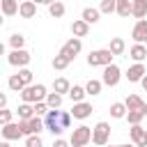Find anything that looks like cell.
Listing matches in <instances>:
<instances>
[{
  "label": "cell",
  "mask_w": 147,
  "mask_h": 147,
  "mask_svg": "<svg viewBox=\"0 0 147 147\" xmlns=\"http://www.w3.org/2000/svg\"><path fill=\"white\" fill-rule=\"evenodd\" d=\"M21 94V101L23 103H37V101H46V85H41V83H37V85H28V87H23V92H18Z\"/></svg>",
  "instance_id": "obj_1"
},
{
  "label": "cell",
  "mask_w": 147,
  "mask_h": 147,
  "mask_svg": "<svg viewBox=\"0 0 147 147\" xmlns=\"http://www.w3.org/2000/svg\"><path fill=\"white\" fill-rule=\"evenodd\" d=\"M113 53L108 51V48H96V51H90V55H87V64L90 67H108V64H113Z\"/></svg>",
  "instance_id": "obj_2"
},
{
  "label": "cell",
  "mask_w": 147,
  "mask_h": 147,
  "mask_svg": "<svg viewBox=\"0 0 147 147\" xmlns=\"http://www.w3.org/2000/svg\"><path fill=\"white\" fill-rule=\"evenodd\" d=\"M90 140H92V129L85 126V124H80V126H76V129L71 131L69 145H71V147H87Z\"/></svg>",
  "instance_id": "obj_3"
},
{
  "label": "cell",
  "mask_w": 147,
  "mask_h": 147,
  "mask_svg": "<svg viewBox=\"0 0 147 147\" xmlns=\"http://www.w3.org/2000/svg\"><path fill=\"white\" fill-rule=\"evenodd\" d=\"M110 140V124L108 122H96V126L92 129V142L96 147H106Z\"/></svg>",
  "instance_id": "obj_4"
},
{
  "label": "cell",
  "mask_w": 147,
  "mask_h": 147,
  "mask_svg": "<svg viewBox=\"0 0 147 147\" xmlns=\"http://www.w3.org/2000/svg\"><path fill=\"white\" fill-rule=\"evenodd\" d=\"M18 126H21V131H23V136H39L46 126H44V119L41 117H32V119H18Z\"/></svg>",
  "instance_id": "obj_5"
},
{
  "label": "cell",
  "mask_w": 147,
  "mask_h": 147,
  "mask_svg": "<svg viewBox=\"0 0 147 147\" xmlns=\"http://www.w3.org/2000/svg\"><path fill=\"white\" fill-rule=\"evenodd\" d=\"M80 51H83V41H80L78 37H71V39H69V41H64V46L60 48V55H62V57H67L69 62H74V60H76V55H78Z\"/></svg>",
  "instance_id": "obj_6"
},
{
  "label": "cell",
  "mask_w": 147,
  "mask_h": 147,
  "mask_svg": "<svg viewBox=\"0 0 147 147\" xmlns=\"http://www.w3.org/2000/svg\"><path fill=\"white\" fill-rule=\"evenodd\" d=\"M44 126L53 133V138H60L62 136V126H60V110H48L46 117H44Z\"/></svg>",
  "instance_id": "obj_7"
},
{
  "label": "cell",
  "mask_w": 147,
  "mask_h": 147,
  "mask_svg": "<svg viewBox=\"0 0 147 147\" xmlns=\"http://www.w3.org/2000/svg\"><path fill=\"white\" fill-rule=\"evenodd\" d=\"M119 78H122V69H119L115 62L108 64V67H103V76H101V83H103V85L115 87V85L119 83Z\"/></svg>",
  "instance_id": "obj_8"
},
{
  "label": "cell",
  "mask_w": 147,
  "mask_h": 147,
  "mask_svg": "<svg viewBox=\"0 0 147 147\" xmlns=\"http://www.w3.org/2000/svg\"><path fill=\"white\" fill-rule=\"evenodd\" d=\"M30 60H32V55L25 51V48H18V51H11L9 55H7V62L11 64V67H18V69H23V67H28L30 64Z\"/></svg>",
  "instance_id": "obj_9"
},
{
  "label": "cell",
  "mask_w": 147,
  "mask_h": 147,
  "mask_svg": "<svg viewBox=\"0 0 147 147\" xmlns=\"http://www.w3.org/2000/svg\"><path fill=\"white\" fill-rule=\"evenodd\" d=\"M145 74H147V67H145V62H133L124 76L129 78V83H140V80L145 78Z\"/></svg>",
  "instance_id": "obj_10"
},
{
  "label": "cell",
  "mask_w": 147,
  "mask_h": 147,
  "mask_svg": "<svg viewBox=\"0 0 147 147\" xmlns=\"http://www.w3.org/2000/svg\"><path fill=\"white\" fill-rule=\"evenodd\" d=\"M129 136H131V140H133L136 147H147V129H145V126L133 124V126L129 129Z\"/></svg>",
  "instance_id": "obj_11"
},
{
  "label": "cell",
  "mask_w": 147,
  "mask_h": 147,
  "mask_svg": "<svg viewBox=\"0 0 147 147\" xmlns=\"http://www.w3.org/2000/svg\"><path fill=\"white\" fill-rule=\"evenodd\" d=\"M0 133H2V138L5 140H18V138H23V131H21V126H18V122H9V124H5L2 129H0Z\"/></svg>",
  "instance_id": "obj_12"
},
{
  "label": "cell",
  "mask_w": 147,
  "mask_h": 147,
  "mask_svg": "<svg viewBox=\"0 0 147 147\" xmlns=\"http://www.w3.org/2000/svg\"><path fill=\"white\" fill-rule=\"evenodd\" d=\"M90 115H92V103H87V101L74 103V108H71V117L74 119H87Z\"/></svg>",
  "instance_id": "obj_13"
},
{
  "label": "cell",
  "mask_w": 147,
  "mask_h": 147,
  "mask_svg": "<svg viewBox=\"0 0 147 147\" xmlns=\"http://www.w3.org/2000/svg\"><path fill=\"white\" fill-rule=\"evenodd\" d=\"M131 37H133L136 44H142V41H145V37H147V18L136 21V25H133V30H131Z\"/></svg>",
  "instance_id": "obj_14"
},
{
  "label": "cell",
  "mask_w": 147,
  "mask_h": 147,
  "mask_svg": "<svg viewBox=\"0 0 147 147\" xmlns=\"http://www.w3.org/2000/svg\"><path fill=\"white\" fill-rule=\"evenodd\" d=\"M124 106H126V110H147L145 99L138 96V94H129V96L124 99Z\"/></svg>",
  "instance_id": "obj_15"
},
{
  "label": "cell",
  "mask_w": 147,
  "mask_h": 147,
  "mask_svg": "<svg viewBox=\"0 0 147 147\" xmlns=\"http://www.w3.org/2000/svg\"><path fill=\"white\" fill-rule=\"evenodd\" d=\"M129 57L133 62H145L147 60V46L145 44H133L131 51H129Z\"/></svg>",
  "instance_id": "obj_16"
},
{
  "label": "cell",
  "mask_w": 147,
  "mask_h": 147,
  "mask_svg": "<svg viewBox=\"0 0 147 147\" xmlns=\"http://www.w3.org/2000/svg\"><path fill=\"white\" fill-rule=\"evenodd\" d=\"M131 16L133 18H145L147 16V0H131Z\"/></svg>",
  "instance_id": "obj_17"
},
{
  "label": "cell",
  "mask_w": 147,
  "mask_h": 147,
  "mask_svg": "<svg viewBox=\"0 0 147 147\" xmlns=\"http://www.w3.org/2000/svg\"><path fill=\"white\" fill-rule=\"evenodd\" d=\"M80 18H83L87 25H94V23H99L101 11H99L96 7H85V9H83V14H80Z\"/></svg>",
  "instance_id": "obj_18"
},
{
  "label": "cell",
  "mask_w": 147,
  "mask_h": 147,
  "mask_svg": "<svg viewBox=\"0 0 147 147\" xmlns=\"http://www.w3.org/2000/svg\"><path fill=\"white\" fill-rule=\"evenodd\" d=\"M34 14H37V5L32 0L21 2V7H18V16L21 18H34Z\"/></svg>",
  "instance_id": "obj_19"
},
{
  "label": "cell",
  "mask_w": 147,
  "mask_h": 147,
  "mask_svg": "<svg viewBox=\"0 0 147 147\" xmlns=\"http://www.w3.org/2000/svg\"><path fill=\"white\" fill-rule=\"evenodd\" d=\"M71 34L78 37V39H80V37H87V34H90V25H87L83 18H78V21L71 23Z\"/></svg>",
  "instance_id": "obj_20"
},
{
  "label": "cell",
  "mask_w": 147,
  "mask_h": 147,
  "mask_svg": "<svg viewBox=\"0 0 147 147\" xmlns=\"http://www.w3.org/2000/svg\"><path fill=\"white\" fill-rule=\"evenodd\" d=\"M18 0H0V11H2V16H14V14H18Z\"/></svg>",
  "instance_id": "obj_21"
},
{
  "label": "cell",
  "mask_w": 147,
  "mask_h": 147,
  "mask_svg": "<svg viewBox=\"0 0 147 147\" xmlns=\"http://www.w3.org/2000/svg\"><path fill=\"white\" fill-rule=\"evenodd\" d=\"M69 90H71V83H69L67 78H62V76H60V78H55V80H53V92H57V94H62V96H64V94H69Z\"/></svg>",
  "instance_id": "obj_22"
},
{
  "label": "cell",
  "mask_w": 147,
  "mask_h": 147,
  "mask_svg": "<svg viewBox=\"0 0 147 147\" xmlns=\"http://www.w3.org/2000/svg\"><path fill=\"white\" fill-rule=\"evenodd\" d=\"M108 51H110L113 55H122V53L126 51V44H124V39H122V37H113V39H110V46H108Z\"/></svg>",
  "instance_id": "obj_23"
},
{
  "label": "cell",
  "mask_w": 147,
  "mask_h": 147,
  "mask_svg": "<svg viewBox=\"0 0 147 147\" xmlns=\"http://www.w3.org/2000/svg\"><path fill=\"white\" fill-rule=\"evenodd\" d=\"M62 94H57V92H48L46 94V106L51 108V110H60V106H62Z\"/></svg>",
  "instance_id": "obj_24"
},
{
  "label": "cell",
  "mask_w": 147,
  "mask_h": 147,
  "mask_svg": "<svg viewBox=\"0 0 147 147\" xmlns=\"http://www.w3.org/2000/svg\"><path fill=\"white\" fill-rule=\"evenodd\" d=\"M126 106H124V101H115L113 106H110V117L113 119H122V117H126Z\"/></svg>",
  "instance_id": "obj_25"
},
{
  "label": "cell",
  "mask_w": 147,
  "mask_h": 147,
  "mask_svg": "<svg viewBox=\"0 0 147 147\" xmlns=\"http://www.w3.org/2000/svg\"><path fill=\"white\" fill-rule=\"evenodd\" d=\"M16 115H18V119H32L34 117V110H32V103H21L18 108H16Z\"/></svg>",
  "instance_id": "obj_26"
},
{
  "label": "cell",
  "mask_w": 147,
  "mask_h": 147,
  "mask_svg": "<svg viewBox=\"0 0 147 147\" xmlns=\"http://www.w3.org/2000/svg\"><path fill=\"white\" fill-rule=\"evenodd\" d=\"M101 87H103V83H101V80L90 78V80H87V85H85V92H87L90 96H96V94H101Z\"/></svg>",
  "instance_id": "obj_27"
},
{
  "label": "cell",
  "mask_w": 147,
  "mask_h": 147,
  "mask_svg": "<svg viewBox=\"0 0 147 147\" xmlns=\"http://www.w3.org/2000/svg\"><path fill=\"white\" fill-rule=\"evenodd\" d=\"M85 87H80V85H71V90H69V99L74 101V103H80L83 99H85Z\"/></svg>",
  "instance_id": "obj_28"
},
{
  "label": "cell",
  "mask_w": 147,
  "mask_h": 147,
  "mask_svg": "<svg viewBox=\"0 0 147 147\" xmlns=\"http://www.w3.org/2000/svg\"><path fill=\"white\" fill-rule=\"evenodd\" d=\"M64 11H67V9H64V2H60V0H55L53 5H48V14H51L53 18H62Z\"/></svg>",
  "instance_id": "obj_29"
},
{
  "label": "cell",
  "mask_w": 147,
  "mask_h": 147,
  "mask_svg": "<svg viewBox=\"0 0 147 147\" xmlns=\"http://www.w3.org/2000/svg\"><path fill=\"white\" fill-rule=\"evenodd\" d=\"M9 46H11V51H18V48H23V46H25V37H23L21 32H14V34L9 37Z\"/></svg>",
  "instance_id": "obj_30"
},
{
  "label": "cell",
  "mask_w": 147,
  "mask_h": 147,
  "mask_svg": "<svg viewBox=\"0 0 147 147\" xmlns=\"http://www.w3.org/2000/svg\"><path fill=\"white\" fill-rule=\"evenodd\" d=\"M145 115H147V110H129V113H126V119H129V124L133 126V124H140Z\"/></svg>",
  "instance_id": "obj_31"
},
{
  "label": "cell",
  "mask_w": 147,
  "mask_h": 147,
  "mask_svg": "<svg viewBox=\"0 0 147 147\" xmlns=\"http://www.w3.org/2000/svg\"><path fill=\"white\" fill-rule=\"evenodd\" d=\"M7 85H9V90L11 92H23V80L18 78V74H14V76H9V80H7Z\"/></svg>",
  "instance_id": "obj_32"
},
{
  "label": "cell",
  "mask_w": 147,
  "mask_h": 147,
  "mask_svg": "<svg viewBox=\"0 0 147 147\" xmlns=\"http://www.w3.org/2000/svg\"><path fill=\"white\" fill-rule=\"evenodd\" d=\"M122 18H129V14H131V0H122V2H117V9H115Z\"/></svg>",
  "instance_id": "obj_33"
},
{
  "label": "cell",
  "mask_w": 147,
  "mask_h": 147,
  "mask_svg": "<svg viewBox=\"0 0 147 147\" xmlns=\"http://www.w3.org/2000/svg\"><path fill=\"white\" fill-rule=\"evenodd\" d=\"M69 64H71V62H69L67 57H62L60 53H57V55L53 57V69H55V71H62V69H67Z\"/></svg>",
  "instance_id": "obj_34"
},
{
  "label": "cell",
  "mask_w": 147,
  "mask_h": 147,
  "mask_svg": "<svg viewBox=\"0 0 147 147\" xmlns=\"http://www.w3.org/2000/svg\"><path fill=\"white\" fill-rule=\"evenodd\" d=\"M117 9V2L115 0H101V5H99V11L101 14H113Z\"/></svg>",
  "instance_id": "obj_35"
},
{
  "label": "cell",
  "mask_w": 147,
  "mask_h": 147,
  "mask_svg": "<svg viewBox=\"0 0 147 147\" xmlns=\"http://www.w3.org/2000/svg\"><path fill=\"white\" fill-rule=\"evenodd\" d=\"M32 110H34L37 117H46V113H48L51 108L46 106V101H37V103H32Z\"/></svg>",
  "instance_id": "obj_36"
},
{
  "label": "cell",
  "mask_w": 147,
  "mask_h": 147,
  "mask_svg": "<svg viewBox=\"0 0 147 147\" xmlns=\"http://www.w3.org/2000/svg\"><path fill=\"white\" fill-rule=\"evenodd\" d=\"M18 78L23 80V85H25V87H28V85H32V71H30L28 67L18 69Z\"/></svg>",
  "instance_id": "obj_37"
},
{
  "label": "cell",
  "mask_w": 147,
  "mask_h": 147,
  "mask_svg": "<svg viewBox=\"0 0 147 147\" xmlns=\"http://www.w3.org/2000/svg\"><path fill=\"white\" fill-rule=\"evenodd\" d=\"M25 147H44V140L39 136H28L25 138Z\"/></svg>",
  "instance_id": "obj_38"
},
{
  "label": "cell",
  "mask_w": 147,
  "mask_h": 147,
  "mask_svg": "<svg viewBox=\"0 0 147 147\" xmlns=\"http://www.w3.org/2000/svg\"><path fill=\"white\" fill-rule=\"evenodd\" d=\"M69 124H71V113L60 110V126H62V129H69Z\"/></svg>",
  "instance_id": "obj_39"
},
{
  "label": "cell",
  "mask_w": 147,
  "mask_h": 147,
  "mask_svg": "<svg viewBox=\"0 0 147 147\" xmlns=\"http://www.w3.org/2000/svg\"><path fill=\"white\" fill-rule=\"evenodd\" d=\"M11 117H14V113H11V110H7V108H2V110H0V126L9 124V122H11Z\"/></svg>",
  "instance_id": "obj_40"
},
{
  "label": "cell",
  "mask_w": 147,
  "mask_h": 147,
  "mask_svg": "<svg viewBox=\"0 0 147 147\" xmlns=\"http://www.w3.org/2000/svg\"><path fill=\"white\" fill-rule=\"evenodd\" d=\"M51 147H71V145H69L64 138H53V145H51Z\"/></svg>",
  "instance_id": "obj_41"
},
{
  "label": "cell",
  "mask_w": 147,
  "mask_h": 147,
  "mask_svg": "<svg viewBox=\"0 0 147 147\" xmlns=\"http://www.w3.org/2000/svg\"><path fill=\"white\" fill-rule=\"evenodd\" d=\"M2 108H7V94L5 92H0V110Z\"/></svg>",
  "instance_id": "obj_42"
},
{
  "label": "cell",
  "mask_w": 147,
  "mask_h": 147,
  "mask_svg": "<svg viewBox=\"0 0 147 147\" xmlns=\"http://www.w3.org/2000/svg\"><path fill=\"white\" fill-rule=\"evenodd\" d=\"M140 85H142V90H145V92H147V74H145V78H142V80H140Z\"/></svg>",
  "instance_id": "obj_43"
},
{
  "label": "cell",
  "mask_w": 147,
  "mask_h": 147,
  "mask_svg": "<svg viewBox=\"0 0 147 147\" xmlns=\"http://www.w3.org/2000/svg\"><path fill=\"white\" fill-rule=\"evenodd\" d=\"M106 147H136V145H106Z\"/></svg>",
  "instance_id": "obj_44"
},
{
  "label": "cell",
  "mask_w": 147,
  "mask_h": 147,
  "mask_svg": "<svg viewBox=\"0 0 147 147\" xmlns=\"http://www.w3.org/2000/svg\"><path fill=\"white\" fill-rule=\"evenodd\" d=\"M0 147H11V145H9V140H2V142H0Z\"/></svg>",
  "instance_id": "obj_45"
},
{
  "label": "cell",
  "mask_w": 147,
  "mask_h": 147,
  "mask_svg": "<svg viewBox=\"0 0 147 147\" xmlns=\"http://www.w3.org/2000/svg\"><path fill=\"white\" fill-rule=\"evenodd\" d=\"M0 55H5V44L0 41Z\"/></svg>",
  "instance_id": "obj_46"
},
{
  "label": "cell",
  "mask_w": 147,
  "mask_h": 147,
  "mask_svg": "<svg viewBox=\"0 0 147 147\" xmlns=\"http://www.w3.org/2000/svg\"><path fill=\"white\" fill-rule=\"evenodd\" d=\"M34 5H46V0H32Z\"/></svg>",
  "instance_id": "obj_47"
},
{
  "label": "cell",
  "mask_w": 147,
  "mask_h": 147,
  "mask_svg": "<svg viewBox=\"0 0 147 147\" xmlns=\"http://www.w3.org/2000/svg\"><path fill=\"white\" fill-rule=\"evenodd\" d=\"M5 25V18H2V11H0V28Z\"/></svg>",
  "instance_id": "obj_48"
},
{
  "label": "cell",
  "mask_w": 147,
  "mask_h": 147,
  "mask_svg": "<svg viewBox=\"0 0 147 147\" xmlns=\"http://www.w3.org/2000/svg\"><path fill=\"white\" fill-rule=\"evenodd\" d=\"M142 44H145V46H147V37H145V41H142Z\"/></svg>",
  "instance_id": "obj_49"
},
{
  "label": "cell",
  "mask_w": 147,
  "mask_h": 147,
  "mask_svg": "<svg viewBox=\"0 0 147 147\" xmlns=\"http://www.w3.org/2000/svg\"><path fill=\"white\" fill-rule=\"evenodd\" d=\"M115 2H122V0H115Z\"/></svg>",
  "instance_id": "obj_50"
},
{
  "label": "cell",
  "mask_w": 147,
  "mask_h": 147,
  "mask_svg": "<svg viewBox=\"0 0 147 147\" xmlns=\"http://www.w3.org/2000/svg\"><path fill=\"white\" fill-rule=\"evenodd\" d=\"M145 67H147V60H145Z\"/></svg>",
  "instance_id": "obj_51"
}]
</instances>
